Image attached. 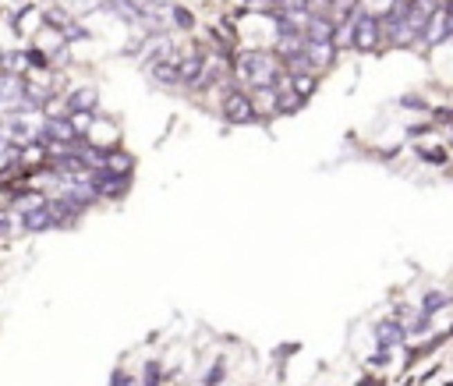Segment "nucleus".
<instances>
[{"mask_svg": "<svg viewBox=\"0 0 453 386\" xmlns=\"http://www.w3.org/2000/svg\"><path fill=\"white\" fill-rule=\"evenodd\" d=\"M237 75L252 85V93H277L280 78H284V61H277L273 53H262V50H248L237 57Z\"/></svg>", "mask_w": 453, "mask_h": 386, "instance_id": "1", "label": "nucleus"}, {"mask_svg": "<svg viewBox=\"0 0 453 386\" xmlns=\"http://www.w3.org/2000/svg\"><path fill=\"white\" fill-rule=\"evenodd\" d=\"M347 28H351V46L361 50V53L376 50L379 39H382V21L372 18V15H365V11H358V18H354Z\"/></svg>", "mask_w": 453, "mask_h": 386, "instance_id": "2", "label": "nucleus"}, {"mask_svg": "<svg viewBox=\"0 0 453 386\" xmlns=\"http://www.w3.org/2000/svg\"><path fill=\"white\" fill-rule=\"evenodd\" d=\"M223 121L227 125H252L255 121V96L245 93V89L223 96Z\"/></svg>", "mask_w": 453, "mask_h": 386, "instance_id": "3", "label": "nucleus"}, {"mask_svg": "<svg viewBox=\"0 0 453 386\" xmlns=\"http://www.w3.org/2000/svg\"><path fill=\"white\" fill-rule=\"evenodd\" d=\"M89 181H93V188L100 192V199H120L131 188V174H113V170L100 167V170L89 174Z\"/></svg>", "mask_w": 453, "mask_h": 386, "instance_id": "4", "label": "nucleus"}, {"mask_svg": "<svg viewBox=\"0 0 453 386\" xmlns=\"http://www.w3.org/2000/svg\"><path fill=\"white\" fill-rule=\"evenodd\" d=\"M372 337H376L379 347H394L397 351L407 340V322H400V319H379L372 326Z\"/></svg>", "mask_w": 453, "mask_h": 386, "instance_id": "5", "label": "nucleus"}, {"mask_svg": "<svg viewBox=\"0 0 453 386\" xmlns=\"http://www.w3.org/2000/svg\"><path fill=\"white\" fill-rule=\"evenodd\" d=\"M43 142H57V145H75L82 142L75 125H71V117H50V121L43 125Z\"/></svg>", "mask_w": 453, "mask_h": 386, "instance_id": "6", "label": "nucleus"}, {"mask_svg": "<svg viewBox=\"0 0 453 386\" xmlns=\"http://www.w3.org/2000/svg\"><path fill=\"white\" fill-rule=\"evenodd\" d=\"M177 61H181V57H167V61H153V64H149V78H153L156 85H167V89L181 85V68H177Z\"/></svg>", "mask_w": 453, "mask_h": 386, "instance_id": "7", "label": "nucleus"}, {"mask_svg": "<svg viewBox=\"0 0 453 386\" xmlns=\"http://www.w3.org/2000/svg\"><path fill=\"white\" fill-rule=\"evenodd\" d=\"M50 205V213H53V220H57V227H68V223H75L85 210H82V205L78 202H71L68 195H60V199H50L46 202Z\"/></svg>", "mask_w": 453, "mask_h": 386, "instance_id": "8", "label": "nucleus"}, {"mask_svg": "<svg viewBox=\"0 0 453 386\" xmlns=\"http://www.w3.org/2000/svg\"><path fill=\"white\" fill-rule=\"evenodd\" d=\"M21 227H25L28 234H43V230L57 227V220H53V213H50V205L43 202V205H36V210L21 213Z\"/></svg>", "mask_w": 453, "mask_h": 386, "instance_id": "9", "label": "nucleus"}, {"mask_svg": "<svg viewBox=\"0 0 453 386\" xmlns=\"http://www.w3.org/2000/svg\"><path fill=\"white\" fill-rule=\"evenodd\" d=\"M453 305V294L446 291H425L421 294V302H418V312H425V315H439L443 309Z\"/></svg>", "mask_w": 453, "mask_h": 386, "instance_id": "10", "label": "nucleus"}, {"mask_svg": "<svg viewBox=\"0 0 453 386\" xmlns=\"http://www.w3.org/2000/svg\"><path fill=\"white\" fill-rule=\"evenodd\" d=\"M100 103L96 89H75V93L68 96V113H93Z\"/></svg>", "mask_w": 453, "mask_h": 386, "instance_id": "11", "label": "nucleus"}, {"mask_svg": "<svg viewBox=\"0 0 453 386\" xmlns=\"http://www.w3.org/2000/svg\"><path fill=\"white\" fill-rule=\"evenodd\" d=\"M21 93H25V82L18 75H8V71H0V103H21Z\"/></svg>", "mask_w": 453, "mask_h": 386, "instance_id": "12", "label": "nucleus"}, {"mask_svg": "<svg viewBox=\"0 0 453 386\" xmlns=\"http://www.w3.org/2000/svg\"><path fill=\"white\" fill-rule=\"evenodd\" d=\"M301 107H305V100H301L294 89H287V93L277 89V113H297Z\"/></svg>", "mask_w": 453, "mask_h": 386, "instance_id": "13", "label": "nucleus"}, {"mask_svg": "<svg viewBox=\"0 0 453 386\" xmlns=\"http://www.w3.org/2000/svg\"><path fill=\"white\" fill-rule=\"evenodd\" d=\"M131 167H135V160H131L124 149H117V153L110 149V153H107V170H113V174H131Z\"/></svg>", "mask_w": 453, "mask_h": 386, "instance_id": "14", "label": "nucleus"}, {"mask_svg": "<svg viewBox=\"0 0 453 386\" xmlns=\"http://www.w3.org/2000/svg\"><path fill=\"white\" fill-rule=\"evenodd\" d=\"M290 89H294L301 100H308L315 89H319V78H315V75H294V78H290Z\"/></svg>", "mask_w": 453, "mask_h": 386, "instance_id": "15", "label": "nucleus"}, {"mask_svg": "<svg viewBox=\"0 0 453 386\" xmlns=\"http://www.w3.org/2000/svg\"><path fill=\"white\" fill-rule=\"evenodd\" d=\"M429 333H432V315L418 312V315L407 322V337H429Z\"/></svg>", "mask_w": 453, "mask_h": 386, "instance_id": "16", "label": "nucleus"}, {"mask_svg": "<svg viewBox=\"0 0 453 386\" xmlns=\"http://www.w3.org/2000/svg\"><path fill=\"white\" fill-rule=\"evenodd\" d=\"M142 386H163V365L156 358H149L142 369Z\"/></svg>", "mask_w": 453, "mask_h": 386, "instance_id": "17", "label": "nucleus"}, {"mask_svg": "<svg viewBox=\"0 0 453 386\" xmlns=\"http://www.w3.org/2000/svg\"><path fill=\"white\" fill-rule=\"evenodd\" d=\"M21 64H25V53H0V71H8V75H18L21 71Z\"/></svg>", "mask_w": 453, "mask_h": 386, "instance_id": "18", "label": "nucleus"}, {"mask_svg": "<svg viewBox=\"0 0 453 386\" xmlns=\"http://www.w3.org/2000/svg\"><path fill=\"white\" fill-rule=\"evenodd\" d=\"M68 117H71V125H75L78 138H85L89 131H93V113H68Z\"/></svg>", "mask_w": 453, "mask_h": 386, "instance_id": "19", "label": "nucleus"}, {"mask_svg": "<svg viewBox=\"0 0 453 386\" xmlns=\"http://www.w3.org/2000/svg\"><path fill=\"white\" fill-rule=\"evenodd\" d=\"M170 18H174V25H177V28H195V15H192L188 8H174V11H170Z\"/></svg>", "mask_w": 453, "mask_h": 386, "instance_id": "20", "label": "nucleus"}, {"mask_svg": "<svg viewBox=\"0 0 453 386\" xmlns=\"http://www.w3.org/2000/svg\"><path fill=\"white\" fill-rule=\"evenodd\" d=\"M394 362V347H379L372 358H369V369H382V365H389Z\"/></svg>", "mask_w": 453, "mask_h": 386, "instance_id": "21", "label": "nucleus"}, {"mask_svg": "<svg viewBox=\"0 0 453 386\" xmlns=\"http://www.w3.org/2000/svg\"><path fill=\"white\" fill-rule=\"evenodd\" d=\"M223 372H227V369H223V362H216L213 369H209V372H205V379H202V386H220V383H223Z\"/></svg>", "mask_w": 453, "mask_h": 386, "instance_id": "22", "label": "nucleus"}, {"mask_svg": "<svg viewBox=\"0 0 453 386\" xmlns=\"http://www.w3.org/2000/svg\"><path fill=\"white\" fill-rule=\"evenodd\" d=\"M421 160H425V163H436V167H443L450 156H446L443 149H421Z\"/></svg>", "mask_w": 453, "mask_h": 386, "instance_id": "23", "label": "nucleus"}, {"mask_svg": "<svg viewBox=\"0 0 453 386\" xmlns=\"http://www.w3.org/2000/svg\"><path fill=\"white\" fill-rule=\"evenodd\" d=\"M110 386H135V376H128L124 369H117V372L110 376Z\"/></svg>", "mask_w": 453, "mask_h": 386, "instance_id": "24", "label": "nucleus"}, {"mask_svg": "<svg viewBox=\"0 0 453 386\" xmlns=\"http://www.w3.org/2000/svg\"><path fill=\"white\" fill-rule=\"evenodd\" d=\"M11 21H15L18 28H28V25H33V21H36V11H33V8H25V11H21L18 18H11Z\"/></svg>", "mask_w": 453, "mask_h": 386, "instance_id": "25", "label": "nucleus"}, {"mask_svg": "<svg viewBox=\"0 0 453 386\" xmlns=\"http://www.w3.org/2000/svg\"><path fill=\"white\" fill-rule=\"evenodd\" d=\"M400 107H407V110H429V103H425V100H414V96H404V100H400Z\"/></svg>", "mask_w": 453, "mask_h": 386, "instance_id": "26", "label": "nucleus"}, {"mask_svg": "<svg viewBox=\"0 0 453 386\" xmlns=\"http://www.w3.org/2000/svg\"><path fill=\"white\" fill-rule=\"evenodd\" d=\"M68 39H71V43H78V39H89V33H85L82 25H68Z\"/></svg>", "mask_w": 453, "mask_h": 386, "instance_id": "27", "label": "nucleus"}, {"mask_svg": "<svg viewBox=\"0 0 453 386\" xmlns=\"http://www.w3.org/2000/svg\"><path fill=\"white\" fill-rule=\"evenodd\" d=\"M358 386H382L379 379H358Z\"/></svg>", "mask_w": 453, "mask_h": 386, "instance_id": "28", "label": "nucleus"}, {"mask_svg": "<svg viewBox=\"0 0 453 386\" xmlns=\"http://www.w3.org/2000/svg\"><path fill=\"white\" fill-rule=\"evenodd\" d=\"M0 234H8V217H0Z\"/></svg>", "mask_w": 453, "mask_h": 386, "instance_id": "29", "label": "nucleus"}, {"mask_svg": "<svg viewBox=\"0 0 453 386\" xmlns=\"http://www.w3.org/2000/svg\"><path fill=\"white\" fill-rule=\"evenodd\" d=\"M326 4H340V0H326Z\"/></svg>", "mask_w": 453, "mask_h": 386, "instance_id": "30", "label": "nucleus"}, {"mask_svg": "<svg viewBox=\"0 0 453 386\" xmlns=\"http://www.w3.org/2000/svg\"><path fill=\"white\" fill-rule=\"evenodd\" d=\"M354 4H365V0H354Z\"/></svg>", "mask_w": 453, "mask_h": 386, "instance_id": "31", "label": "nucleus"}, {"mask_svg": "<svg viewBox=\"0 0 453 386\" xmlns=\"http://www.w3.org/2000/svg\"><path fill=\"white\" fill-rule=\"evenodd\" d=\"M305 4H312V0H305Z\"/></svg>", "mask_w": 453, "mask_h": 386, "instance_id": "32", "label": "nucleus"}]
</instances>
